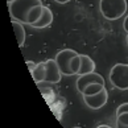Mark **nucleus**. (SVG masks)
I'll list each match as a JSON object with an SVG mask.
<instances>
[{
	"label": "nucleus",
	"mask_w": 128,
	"mask_h": 128,
	"mask_svg": "<svg viewBox=\"0 0 128 128\" xmlns=\"http://www.w3.org/2000/svg\"><path fill=\"white\" fill-rule=\"evenodd\" d=\"M8 8L13 20L32 25L41 17L44 6L41 0H13L8 4Z\"/></svg>",
	"instance_id": "nucleus-1"
},
{
	"label": "nucleus",
	"mask_w": 128,
	"mask_h": 128,
	"mask_svg": "<svg viewBox=\"0 0 128 128\" xmlns=\"http://www.w3.org/2000/svg\"><path fill=\"white\" fill-rule=\"evenodd\" d=\"M61 73L68 77L78 74L80 68V56L73 49H64L57 53L56 58Z\"/></svg>",
	"instance_id": "nucleus-2"
},
{
	"label": "nucleus",
	"mask_w": 128,
	"mask_h": 128,
	"mask_svg": "<svg viewBox=\"0 0 128 128\" xmlns=\"http://www.w3.org/2000/svg\"><path fill=\"white\" fill-rule=\"evenodd\" d=\"M127 0H100L99 11L107 20H119L127 12Z\"/></svg>",
	"instance_id": "nucleus-3"
},
{
	"label": "nucleus",
	"mask_w": 128,
	"mask_h": 128,
	"mask_svg": "<svg viewBox=\"0 0 128 128\" xmlns=\"http://www.w3.org/2000/svg\"><path fill=\"white\" fill-rule=\"evenodd\" d=\"M110 82L119 90H128V64H116L110 70Z\"/></svg>",
	"instance_id": "nucleus-4"
},
{
	"label": "nucleus",
	"mask_w": 128,
	"mask_h": 128,
	"mask_svg": "<svg viewBox=\"0 0 128 128\" xmlns=\"http://www.w3.org/2000/svg\"><path fill=\"white\" fill-rule=\"evenodd\" d=\"M62 73L56 60H46L45 61V80L46 83H58L62 78Z\"/></svg>",
	"instance_id": "nucleus-5"
},
{
	"label": "nucleus",
	"mask_w": 128,
	"mask_h": 128,
	"mask_svg": "<svg viewBox=\"0 0 128 128\" xmlns=\"http://www.w3.org/2000/svg\"><path fill=\"white\" fill-rule=\"evenodd\" d=\"M83 100L86 103V106L91 110H99L103 106H106V103L108 100V91L104 87L100 92H96L94 95H82Z\"/></svg>",
	"instance_id": "nucleus-6"
},
{
	"label": "nucleus",
	"mask_w": 128,
	"mask_h": 128,
	"mask_svg": "<svg viewBox=\"0 0 128 128\" xmlns=\"http://www.w3.org/2000/svg\"><path fill=\"white\" fill-rule=\"evenodd\" d=\"M91 83H102V84H104V78L102 77L100 74L92 72V73H88V74L78 75V79H77V82H75L77 88H78V91L80 94H82L83 90L86 88L88 84H91Z\"/></svg>",
	"instance_id": "nucleus-7"
},
{
	"label": "nucleus",
	"mask_w": 128,
	"mask_h": 128,
	"mask_svg": "<svg viewBox=\"0 0 128 128\" xmlns=\"http://www.w3.org/2000/svg\"><path fill=\"white\" fill-rule=\"evenodd\" d=\"M52 22H53V13H52V11H50L48 7H44L41 17L36 22H33L30 26L32 28H36V29H44V28L49 26Z\"/></svg>",
	"instance_id": "nucleus-8"
},
{
	"label": "nucleus",
	"mask_w": 128,
	"mask_h": 128,
	"mask_svg": "<svg viewBox=\"0 0 128 128\" xmlns=\"http://www.w3.org/2000/svg\"><path fill=\"white\" fill-rule=\"evenodd\" d=\"M80 56V68L77 75H83L95 72V62L92 61V58H90L86 54H79Z\"/></svg>",
	"instance_id": "nucleus-9"
},
{
	"label": "nucleus",
	"mask_w": 128,
	"mask_h": 128,
	"mask_svg": "<svg viewBox=\"0 0 128 128\" xmlns=\"http://www.w3.org/2000/svg\"><path fill=\"white\" fill-rule=\"evenodd\" d=\"M12 26H13V30H15L16 38H17V44L20 48H22V46H24V42H25V37H26L25 28L22 26V22L17 21V20H13V18H12Z\"/></svg>",
	"instance_id": "nucleus-10"
},
{
	"label": "nucleus",
	"mask_w": 128,
	"mask_h": 128,
	"mask_svg": "<svg viewBox=\"0 0 128 128\" xmlns=\"http://www.w3.org/2000/svg\"><path fill=\"white\" fill-rule=\"evenodd\" d=\"M32 77L37 83H42L45 80V61L37 64L36 69L32 72Z\"/></svg>",
	"instance_id": "nucleus-11"
},
{
	"label": "nucleus",
	"mask_w": 128,
	"mask_h": 128,
	"mask_svg": "<svg viewBox=\"0 0 128 128\" xmlns=\"http://www.w3.org/2000/svg\"><path fill=\"white\" fill-rule=\"evenodd\" d=\"M103 88H104V84L102 83H91L82 91V95H94L96 92H100Z\"/></svg>",
	"instance_id": "nucleus-12"
},
{
	"label": "nucleus",
	"mask_w": 128,
	"mask_h": 128,
	"mask_svg": "<svg viewBox=\"0 0 128 128\" xmlns=\"http://www.w3.org/2000/svg\"><path fill=\"white\" fill-rule=\"evenodd\" d=\"M128 112V102L127 103H122L119 107L116 108V115H120V114Z\"/></svg>",
	"instance_id": "nucleus-13"
},
{
	"label": "nucleus",
	"mask_w": 128,
	"mask_h": 128,
	"mask_svg": "<svg viewBox=\"0 0 128 128\" xmlns=\"http://www.w3.org/2000/svg\"><path fill=\"white\" fill-rule=\"evenodd\" d=\"M26 65H28V68H29V70H30V73H32L33 70L36 69V66H37V64H34V62H32V61H26Z\"/></svg>",
	"instance_id": "nucleus-14"
},
{
	"label": "nucleus",
	"mask_w": 128,
	"mask_h": 128,
	"mask_svg": "<svg viewBox=\"0 0 128 128\" xmlns=\"http://www.w3.org/2000/svg\"><path fill=\"white\" fill-rule=\"evenodd\" d=\"M123 28H124V30L128 33V15L126 16V18H124V21H123Z\"/></svg>",
	"instance_id": "nucleus-15"
},
{
	"label": "nucleus",
	"mask_w": 128,
	"mask_h": 128,
	"mask_svg": "<svg viewBox=\"0 0 128 128\" xmlns=\"http://www.w3.org/2000/svg\"><path fill=\"white\" fill-rule=\"evenodd\" d=\"M116 128H128V124H124V123L116 122Z\"/></svg>",
	"instance_id": "nucleus-16"
},
{
	"label": "nucleus",
	"mask_w": 128,
	"mask_h": 128,
	"mask_svg": "<svg viewBox=\"0 0 128 128\" xmlns=\"http://www.w3.org/2000/svg\"><path fill=\"white\" fill-rule=\"evenodd\" d=\"M56 3H58V4H66V3H69V2H72V0H54Z\"/></svg>",
	"instance_id": "nucleus-17"
},
{
	"label": "nucleus",
	"mask_w": 128,
	"mask_h": 128,
	"mask_svg": "<svg viewBox=\"0 0 128 128\" xmlns=\"http://www.w3.org/2000/svg\"><path fill=\"white\" fill-rule=\"evenodd\" d=\"M96 128H111V127L107 126V124H100V126H98Z\"/></svg>",
	"instance_id": "nucleus-18"
},
{
	"label": "nucleus",
	"mask_w": 128,
	"mask_h": 128,
	"mask_svg": "<svg viewBox=\"0 0 128 128\" xmlns=\"http://www.w3.org/2000/svg\"><path fill=\"white\" fill-rule=\"evenodd\" d=\"M126 41H127V45H128V33H127V38H126Z\"/></svg>",
	"instance_id": "nucleus-19"
},
{
	"label": "nucleus",
	"mask_w": 128,
	"mask_h": 128,
	"mask_svg": "<svg viewBox=\"0 0 128 128\" xmlns=\"http://www.w3.org/2000/svg\"><path fill=\"white\" fill-rule=\"evenodd\" d=\"M11 2H13V0H7V3L9 4V3H11Z\"/></svg>",
	"instance_id": "nucleus-20"
},
{
	"label": "nucleus",
	"mask_w": 128,
	"mask_h": 128,
	"mask_svg": "<svg viewBox=\"0 0 128 128\" xmlns=\"http://www.w3.org/2000/svg\"><path fill=\"white\" fill-rule=\"evenodd\" d=\"M73 128H80V127H73Z\"/></svg>",
	"instance_id": "nucleus-21"
}]
</instances>
